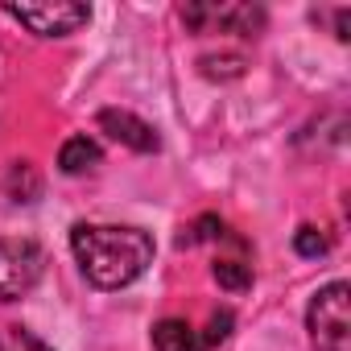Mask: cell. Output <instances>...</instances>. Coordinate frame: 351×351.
I'll return each mask as SVG.
<instances>
[{
    "instance_id": "obj_11",
    "label": "cell",
    "mask_w": 351,
    "mask_h": 351,
    "mask_svg": "<svg viewBox=\"0 0 351 351\" xmlns=\"http://www.w3.org/2000/svg\"><path fill=\"white\" fill-rule=\"evenodd\" d=\"M0 351H54L50 343H42L34 330L25 326H5L0 330Z\"/></svg>"
},
{
    "instance_id": "obj_12",
    "label": "cell",
    "mask_w": 351,
    "mask_h": 351,
    "mask_svg": "<svg viewBox=\"0 0 351 351\" xmlns=\"http://www.w3.org/2000/svg\"><path fill=\"white\" fill-rule=\"evenodd\" d=\"M228 335H232V310H219V314H211V330L203 335L207 351H211V347H219V343H223Z\"/></svg>"
},
{
    "instance_id": "obj_3",
    "label": "cell",
    "mask_w": 351,
    "mask_h": 351,
    "mask_svg": "<svg viewBox=\"0 0 351 351\" xmlns=\"http://www.w3.org/2000/svg\"><path fill=\"white\" fill-rule=\"evenodd\" d=\"M46 269V252L34 240H0V302L25 298Z\"/></svg>"
},
{
    "instance_id": "obj_8",
    "label": "cell",
    "mask_w": 351,
    "mask_h": 351,
    "mask_svg": "<svg viewBox=\"0 0 351 351\" xmlns=\"http://www.w3.org/2000/svg\"><path fill=\"white\" fill-rule=\"evenodd\" d=\"M104 161V149L91 141V136H66L62 141V149H58V169L62 173H71V178H79V173H91L95 165Z\"/></svg>"
},
{
    "instance_id": "obj_9",
    "label": "cell",
    "mask_w": 351,
    "mask_h": 351,
    "mask_svg": "<svg viewBox=\"0 0 351 351\" xmlns=\"http://www.w3.org/2000/svg\"><path fill=\"white\" fill-rule=\"evenodd\" d=\"M215 281H219L223 289L240 293V289L252 285V265H248V261H236V256H219V261H215Z\"/></svg>"
},
{
    "instance_id": "obj_4",
    "label": "cell",
    "mask_w": 351,
    "mask_h": 351,
    "mask_svg": "<svg viewBox=\"0 0 351 351\" xmlns=\"http://www.w3.org/2000/svg\"><path fill=\"white\" fill-rule=\"evenodd\" d=\"M5 13L38 38H66L91 21L87 5H5Z\"/></svg>"
},
{
    "instance_id": "obj_1",
    "label": "cell",
    "mask_w": 351,
    "mask_h": 351,
    "mask_svg": "<svg viewBox=\"0 0 351 351\" xmlns=\"http://www.w3.org/2000/svg\"><path fill=\"white\" fill-rule=\"evenodd\" d=\"M71 252H75V261L91 285L124 289L149 269L153 236L141 228H120V223H75L71 228Z\"/></svg>"
},
{
    "instance_id": "obj_2",
    "label": "cell",
    "mask_w": 351,
    "mask_h": 351,
    "mask_svg": "<svg viewBox=\"0 0 351 351\" xmlns=\"http://www.w3.org/2000/svg\"><path fill=\"white\" fill-rule=\"evenodd\" d=\"M306 330L314 351H351V285L330 281L310 298Z\"/></svg>"
},
{
    "instance_id": "obj_7",
    "label": "cell",
    "mask_w": 351,
    "mask_h": 351,
    "mask_svg": "<svg viewBox=\"0 0 351 351\" xmlns=\"http://www.w3.org/2000/svg\"><path fill=\"white\" fill-rule=\"evenodd\" d=\"M153 351H207V343L186 318H161L153 326Z\"/></svg>"
},
{
    "instance_id": "obj_5",
    "label": "cell",
    "mask_w": 351,
    "mask_h": 351,
    "mask_svg": "<svg viewBox=\"0 0 351 351\" xmlns=\"http://www.w3.org/2000/svg\"><path fill=\"white\" fill-rule=\"evenodd\" d=\"M182 21L199 34L207 29H228V34H261L265 13L256 5H186Z\"/></svg>"
},
{
    "instance_id": "obj_10",
    "label": "cell",
    "mask_w": 351,
    "mask_h": 351,
    "mask_svg": "<svg viewBox=\"0 0 351 351\" xmlns=\"http://www.w3.org/2000/svg\"><path fill=\"white\" fill-rule=\"evenodd\" d=\"M293 252L298 256H322V252H330V236L322 228H314V223H302L293 232Z\"/></svg>"
},
{
    "instance_id": "obj_6",
    "label": "cell",
    "mask_w": 351,
    "mask_h": 351,
    "mask_svg": "<svg viewBox=\"0 0 351 351\" xmlns=\"http://www.w3.org/2000/svg\"><path fill=\"white\" fill-rule=\"evenodd\" d=\"M95 124H99L116 145H124V149H132V153H157V145H161L153 124H145L141 116L120 112V108H104V112L95 116Z\"/></svg>"
}]
</instances>
